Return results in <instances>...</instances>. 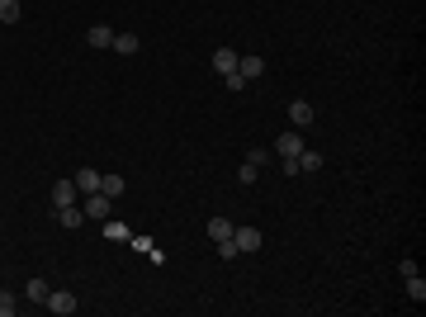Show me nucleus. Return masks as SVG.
<instances>
[{"label": "nucleus", "instance_id": "nucleus-4", "mask_svg": "<svg viewBox=\"0 0 426 317\" xmlns=\"http://www.w3.org/2000/svg\"><path fill=\"white\" fill-rule=\"evenodd\" d=\"M48 313H57V317H71L76 313V293H67V289H53L48 293V303H43Z\"/></svg>", "mask_w": 426, "mask_h": 317}, {"label": "nucleus", "instance_id": "nucleus-20", "mask_svg": "<svg viewBox=\"0 0 426 317\" xmlns=\"http://www.w3.org/2000/svg\"><path fill=\"white\" fill-rule=\"evenodd\" d=\"M209 237H213V241L232 237V223H228V218H209Z\"/></svg>", "mask_w": 426, "mask_h": 317}, {"label": "nucleus", "instance_id": "nucleus-24", "mask_svg": "<svg viewBox=\"0 0 426 317\" xmlns=\"http://www.w3.org/2000/svg\"><path fill=\"white\" fill-rule=\"evenodd\" d=\"M266 157H270L266 147H251V152H246V161H251V166H266Z\"/></svg>", "mask_w": 426, "mask_h": 317}, {"label": "nucleus", "instance_id": "nucleus-16", "mask_svg": "<svg viewBox=\"0 0 426 317\" xmlns=\"http://www.w3.org/2000/svg\"><path fill=\"white\" fill-rule=\"evenodd\" d=\"M322 152H308V147H303V152H298V171H303V175H313V171H322Z\"/></svg>", "mask_w": 426, "mask_h": 317}, {"label": "nucleus", "instance_id": "nucleus-5", "mask_svg": "<svg viewBox=\"0 0 426 317\" xmlns=\"http://www.w3.org/2000/svg\"><path fill=\"white\" fill-rule=\"evenodd\" d=\"M261 71H266V57H261V53H246V57H237V76H241V80H256Z\"/></svg>", "mask_w": 426, "mask_h": 317}, {"label": "nucleus", "instance_id": "nucleus-17", "mask_svg": "<svg viewBox=\"0 0 426 317\" xmlns=\"http://www.w3.org/2000/svg\"><path fill=\"white\" fill-rule=\"evenodd\" d=\"M100 232H105L109 241H128V237H133V228H123V223H114V218H105V228H100Z\"/></svg>", "mask_w": 426, "mask_h": 317}, {"label": "nucleus", "instance_id": "nucleus-12", "mask_svg": "<svg viewBox=\"0 0 426 317\" xmlns=\"http://www.w3.org/2000/svg\"><path fill=\"white\" fill-rule=\"evenodd\" d=\"M137 48H142V38H137V33H114V53H119V57H133Z\"/></svg>", "mask_w": 426, "mask_h": 317}, {"label": "nucleus", "instance_id": "nucleus-8", "mask_svg": "<svg viewBox=\"0 0 426 317\" xmlns=\"http://www.w3.org/2000/svg\"><path fill=\"white\" fill-rule=\"evenodd\" d=\"M128 246H133L137 256H152V261H166V251H161V246H157L152 237H142V232H133V237H128Z\"/></svg>", "mask_w": 426, "mask_h": 317}, {"label": "nucleus", "instance_id": "nucleus-10", "mask_svg": "<svg viewBox=\"0 0 426 317\" xmlns=\"http://www.w3.org/2000/svg\"><path fill=\"white\" fill-rule=\"evenodd\" d=\"M48 293H53V284H48L43 275H33V280L24 284V298H28V303H48Z\"/></svg>", "mask_w": 426, "mask_h": 317}, {"label": "nucleus", "instance_id": "nucleus-22", "mask_svg": "<svg viewBox=\"0 0 426 317\" xmlns=\"http://www.w3.org/2000/svg\"><path fill=\"white\" fill-rule=\"evenodd\" d=\"M213 246H218V256H223V261H237V256H241V251H237V241H232V237L213 241Z\"/></svg>", "mask_w": 426, "mask_h": 317}, {"label": "nucleus", "instance_id": "nucleus-1", "mask_svg": "<svg viewBox=\"0 0 426 317\" xmlns=\"http://www.w3.org/2000/svg\"><path fill=\"white\" fill-rule=\"evenodd\" d=\"M284 114H289V128H298V132H308V128H313V119H318V109L308 105V100H293Z\"/></svg>", "mask_w": 426, "mask_h": 317}, {"label": "nucleus", "instance_id": "nucleus-7", "mask_svg": "<svg viewBox=\"0 0 426 317\" xmlns=\"http://www.w3.org/2000/svg\"><path fill=\"white\" fill-rule=\"evenodd\" d=\"M76 180H57L53 185V209H67V204H76Z\"/></svg>", "mask_w": 426, "mask_h": 317}, {"label": "nucleus", "instance_id": "nucleus-21", "mask_svg": "<svg viewBox=\"0 0 426 317\" xmlns=\"http://www.w3.org/2000/svg\"><path fill=\"white\" fill-rule=\"evenodd\" d=\"M256 175H261V166H251V161H241V166H237V180H241V185H256Z\"/></svg>", "mask_w": 426, "mask_h": 317}, {"label": "nucleus", "instance_id": "nucleus-14", "mask_svg": "<svg viewBox=\"0 0 426 317\" xmlns=\"http://www.w3.org/2000/svg\"><path fill=\"white\" fill-rule=\"evenodd\" d=\"M123 175H119V171H109V175H100V194H109V199H119V194H123Z\"/></svg>", "mask_w": 426, "mask_h": 317}, {"label": "nucleus", "instance_id": "nucleus-13", "mask_svg": "<svg viewBox=\"0 0 426 317\" xmlns=\"http://www.w3.org/2000/svg\"><path fill=\"white\" fill-rule=\"evenodd\" d=\"M76 189H80V194H95V189H100V171H95V166L76 171Z\"/></svg>", "mask_w": 426, "mask_h": 317}, {"label": "nucleus", "instance_id": "nucleus-6", "mask_svg": "<svg viewBox=\"0 0 426 317\" xmlns=\"http://www.w3.org/2000/svg\"><path fill=\"white\" fill-rule=\"evenodd\" d=\"M232 241H237V251H241V256L261 251V232H256V228H232Z\"/></svg>", "mask_w": 426, "mask_h": 317}, {"label": "nucleus", "instance_id": "nucleus-15", "mask_svg": "<svg viewBox=\"0 0 426 317\" xmlns=\"http://www.w3.org/2000/svg\"><path fill=\"white\" fill-rule=\"evenodd\" d=\"M53 218L62 223V228H80V223H85V213H80L76 204H67V209H53Z\"/></svg>", "mask_w": 426, "mask_h": 317}, {"label": "nucleus", "instance_id": "nucleus-19", "mask_svg": "<svg viewBox=\"0 0 426 317\" xmlns=\"http://www.w3.org/2000/svg\"><path fill=\"white\" fill-rule=\"evenodd\" d=\"M407 298H412V303H426V280L422 275H407Z\"/></svg>", "mask_w": 426, "mask_h": 317}, {"label": "nucleus", "instance_id": "nucleus-9", "mask_svg": "<svg viewBox=\"0 0 426 317\" xmlns=\"http://www.w3.org/2000/svg\"><path fill=\"white\" fill-rule=\"evenodd\" d=\"M85 43H90V48H114V28L109 24H90L85 28Z\"/></svg>", "mask_w": 426, "mask_h": 317}, {"label": "nucleus", "instance_id": "nucleus-2", "mask_svg": "<svg viewBox=\"0 0 426 317\" xmlns=\"http://www.w3.org/2000/svg\"><path fill=\"white\" fill-rule=\"evenodd\" d=\"M270 152H280V161H284V157H298V152H303V132H298V128L280 132V137L270 142Z\"/></svg>", "mask_w": 426, "mask_h": 317}, {"label": "nucleus", "instance_id": "nucleus-18", "mask_svg": "<svg viewBox=\"0 0 426 317\" xmlns=\"http://www.w3.org/2000/svg\"><path fill=\"white\" fill-rule=\"evenodd\" d=\"M19 0H0V24H19Z\"/></svg>", "mask_w": 426, "mask_h": 317}, {"label": "nucleus", "instance_id": "nucleus-11", "mask_svg": "<svg viewBox=\"0 0 426 317\" xmlns=\"http://www.w3.org/2000/svg\"><path fill=\"white\" fill-rule=\"evenodd\" d=\"M213 71H218V76H232V71H237V53H232V48H218V53H213Z\"/></svg>", "mask_w": 426, "mask_h": 317}, {"label": "nucleus", "instance_id": "nucleus-23", "mask_svg": "<svg viewBox=\"0 0 426 317\" xmlns=\"http://www.w3.org/2000/svg\"><path fill=\"white\" fill-rule=\"evenodd\" d=\"M19 313V298L15 293H0V317H15Z\"/></svg>", "mask_w": 426, "mask_h": 317}, {"label": "nucleus", "instance_id": "nucleus-3", "mask_svg": "<svg viewBox=\"0 0 426 317\" xmlns=\"http://www.w3.org/2000/svg\"><path fill=\"white\" fill-rule=\"evenodd\" d=\"M109 204H114V199L95 189V194H85V204H80V213H85V218H95V223H105V218H109Z\"/></svg>", "mask_w": 426, "mask_h": 317}]
</instances>
